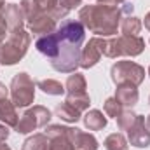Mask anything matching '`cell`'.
<instances>
[{
	"label": "cell",
	"instance_id": "obj_5",
	"mask_svg": "<svg viewBox=\"0 0 150 150\" xmlns=\"http://www.w3.org/2000/svg\"><path fill=\"white\" fill-rule=\"evenodd\" d=\"M11 98H12V103L19 108L23 107H28L30 103H33V98H35V84L33 80L30 79L28 74H18L12 82H11Z\"/></svg>",
	"mask_w": 150,
	"mask_h": 150
},
{
	"label": "cell",
	"instance_id": "obj_26",
	"mask_svg": "<svg viewBox=\"0 0 150 150\" xmlns=\"http://www.w3.org/2000/svg\"><path fill=\"white\" fill-rule=\"evenodd\" d=\"M122 112V105L117 101V98L113 96V98H108L107 101H105V113L108 115V117H119Z\"/></svg>",
	"mask_w": 150,
	"mask_h": 150
},
{
	"label": "cell",
	"instance_id": "obj_34",
	"mask_svg": "<svg viewBox=\"0 0 150 150\" xmlns=\"http://www.w3.org/2000/svg\"><path fill=\"white\" fill-rule=\"evenodd\" d=\"M149 103H150V98H149Z\"/></svg>",
	"mask_w": 150,
	"mask_h": 150
},
{
	"label": "cell",
	"instance_id": "obj_9",
	"mask_svg": "<svg viewBox=\"0 0 150 150\" xmlns=\"http://www.w3.org/2000/svg\"><path fill=\"white\" fill-rule=\"evenodd\" d=\"M105 44H107V40L100 37L91 38L80 52V67L82 68H93L101 59V56L105 54Z\"/></svg>",
	"mask_w": 150,
	"mask_h": 150
},
{
	"label": "cell",
	"instance_id": "obj_28",
	"mask_svg": "<svg viewBox=\"0 0 150 150\" xmlns=\"http://www.w3.org/2000/svg\"><path fill=\"white\" fill-rule=\"evenodd\" d=\"M7 136H9V129H7L4 124H0V143H2V142H5V140H7Z\"/></svg>",
	"mask_w": 150,
	"mask_h": 150
},
{
	"label": "cell",
	"instance_id": "obj_8",
	"mask_svg": "<svg viewBox=\"0 0 150 150\" xmlns=\"http://www.w3.org/2000/svg\"><path fill=\"white\" fill-rule=\"evenodd\" d=\"M49 120H51V112L45 107L37 105V107L30 108L28 112H25V115L19 119V122L16 126V131L21 133V134H26V133H32L35 129L47 126Z\"/></svg>",
	"mask_w": 150,
	"mask_h": 150
},
{
	"label": "cell",
	"instance_id": "obj_3",
	"mask_svg": "<svg viewBox=\"0 0 150 150\" xmlns=\"http://www.w3.org/2000/svg\"><path fill=\"white\" fill-rule=\"evenodd\" d=\"M30 45V33H26L23 28L11 32L5 44L0 45V63L2 65H16L28 51Z\"/></svg>",
	"mask_w": 150,
	"mask_h": 150
},
{
	"label": "cell",
	"instance_id": "obj_31",
	"mask_svg": "<svg viewBox=\"0 0 150 150\" xmlns=\"http://www.w3.org/2000/svg\"><path fill=\"white\" fill-rule=\"evenodd\" d=\"M0 150H11V147H9V145H5V143L2 142V143H0Z\"/></svg>",
	"mask_w": 150,
	"mask_h": 150
},
{
	"label": "cell",
	"instance_id": "obj_4",
	"mask_svg": "<svg viewBox=\"0 0 150 150\" xmlns=\"http://www.w3.org/2000/svg\"><path fill=\"white\" fill-rule=\"evenodd\" d=\"M145 49L143 38L138 35H122L119 38L107 40L105 44V56L117 58V56H138Z\"/></svg>",
	"mask_w": 150,
	"mask_h": 150
},
{
	"label": "cell",
	"instance_id": "obj_21",
	"mask_svg": "<svg viewBox=\"0 0 150 150\" xmlns=\"http://www.w3.org/2000/svg\"><path fill=\"white\" fill-rule=\"evenodd\" d=\"M82 4V0H58V9L52 12V18L58 21V19H65V16Z\"/></svg>",
	"mask_w": 150,
	"mask_h": 150
},
{
	"label": "cell",
	"instance_id": "obj_17",
	"mask_svg": "<svg viewBox=\"0 0 150 150\" xmlns=\"http://www.w3.org/2000/svg\"><path fill=\"white\" fill-rule=\"evenodd\" d=\"M0 120L12 127H16L19 122V117L16 113V105L12 101H9L7 98L0 100Z\"/></svg>",
	"mask_w": 150,
	"mask_h": 150
},
{
	"label": "cell",
	"instance_id": "obj_27",
	"mask_svg": "<svg viewBox=\"0 0 150 150\" xmlns=\"http://www.w3.org/2000/svg\"><path fill=\"white\" fill-rule=\"evenodd\" d=\"M126 0H98V5H107V7H117L124 4Z\"/></svg>",
	"mask_w": 150,
	"mask_h": 150
},
{
	"label": "cell",
	"instance_id": "obj_33",
	"mask_svg": "<svg viewBox=\"0 0 150 150\" xmlns=\"http://www.w3.org/2000/svg\"><path fill=\"white\" fill-rule=\"evenodd\" d=\"M149 75H150V68H149Z\"/></svg>",
	"mask_w": 150,
	"mask_h": 150
},
{
	"label": "cell",
	"instance_id": "obj_12",
	"mask_svg": "<svg viewBox=\"0 0 150 150\" xmlns=\"http://www.w3.org/2000/svg\"><path fill=\"white\" fill-rule=\"evenodd\" d=\"M35 47H37L38 52H42L49 59H54L58 56V49H59V35H58V32L38 37L37 42H35Z\"/></svg>",
	"mask_w": 150,
	"mask_h": 150
},
{
	"label": "cell",
	"instance_id": "obj_23",
	"mask_svg": "<svg viewBox=\"0 0 150 150\" xmlns=\"http://www.w3.org/2000/svg\"><path fill=\"white\" fill-rule=\"evenodd\" d=\"M47 143V134H33L23 143V150H45Z\"/></svg>",
	"mask_w": 150,
	"mask_h": 150
},
{
	"label": "cell",
	"instance_id": "obj_6",
	"mask_svg": "<svg viewBox=\"0 0 150 150\" xmlns=\"http://www.w3.org/2000/svg\"><path fill=\"white\" fill-rule=\"evenodd\" d=\"M87 89V84H86V79L80 74H74L68 77L67 84H65V91H67V103L74 105L77 110L84 112L86 108H89V96L86 93Z\"/></svg>",
	"mask_w": 150,
	"mask_h": 150
},
{
	"label": "cell",
	"instance_id": "obj_13",
	"mask_svg": "<svg viewBox=\"0 0 150 150\" xmlns=\"http://www.w3.org/2000/svg\"><path fill=\"white\" fill-rule=\"evenodd\" d=\"M68 138L72 142L77 150H96L98 149V140L89 134V133H84L77 127H70V133H68Z\"/></svg>",
	"mask_w": 150,
	"mask_h": 150
},
{
	"label": "cell",
	"instance_id": "obj_29",
	"mask_svg": "<svg viewBox=\"0 0 150 150\" xmlns=\"http://www.w3.org/2000/svg\"><path fill=\"white\" fill-rule=\"evenodd\" d=\"M7 94H9V91H7V87L0 82V100H4V98H7Z\"/></svg>",
	"mask_w": 150,
	"mask_h": 150
},
{
	"label": "cell",
	"instance_id": "obj_1",
	"mask_svg": "<svg viewBox=\"0 0 150 150\" xmlns=\"http://www.w3.org/2000/svg\"><path fill=\"white\" fill-rule=\"evenodd\" d=\"M56 32L59 35V49L58 56L51 59V67L56 72L72 74L80 67V45L86 37L84 25L77 19H63Z\"/></svg>",
	"mask_w": 150,
	"mask_h": 150
},
{
	"label": "cell",
	"instance_id": "obj_11",
	"mask_svg": "<svg viewBox=\"0 0 150 150\" xmlns=\"http://www.w3.org/2000/svg\"><path fill=\"white\" fill-rule=\"evenodd\" d=\"M127 138L131 142V145L138 147V149H145L150 145V131L145 124V117L136 115L134 124L127 129Z\"/></svg>",
	"mask_w": 150,
	"mask_h": 150
},
{
	"label": "cell",
	"instance_id": "obj_30",
	"mask_svg": "<svg viewBox=\"0 0 150 150\" xmlns=\"http://www.w3.org/2000/svg\"><path fill=\"white\" fill-rule=\"evenodd\" d=\"M145 28L150 32V12L147 14V18H145Z\"/></svg>",
	"mask_w": 150,
	"mask_h": 150
},
{
	"label": "cell",
	"instance_id": "obj_16",
	"mask_svg": "<svg viewBox=\"0 0 150 150\" xmlns=\"http://www.w3.org/2000/svg\"><path fill=\"white\" fill-rule=\"evenodd\" d=\"M4 19H5L7 28L11 32L21 30L23 28V23H25V16H23L21 7L16 5V4H7L5 5V11H4Z\"/></svg>",
	"mask_w": 150,
	"mask_h": 150
},
{
	"label": "cell",
	"instance_id": "obj_32",
	"mask_svg": "<svg viewBox=\"0 0 150 150\" xmlns=\"http://www.w3.org/2000/svg\"><path fill=\"white\" fill-rule=\"evenodd\" d=\"M145 124H147V127H149V129H150V115H149V117H147V120H145Z\"/></svg>",
	"mask_w": 150,
	"mask_h": 150
},
{
	"label": "cell",
	"instance_id": "obj_24",
	"mask_svg": "<svg viewBox=\"0 0 150 150\" xmlns=\"http://www.w3.org/2000/svg\"><path fill=\"white\" fill-rule=\"evenodd\" d=\"M105 149L107 150H127V142L120 133H113L105 140Z\"/></svg>",
	"mask_w": 150,
	"mask_h": 150
},
{
	"label": "cell",
	"instance_id": "obj_10",
	"mask_svg": "<svg viewBox=\"0 0 150 150\" xmlns=\"http://www.w3.org/2000/svg\"><path fill=\"white\" fill-rule=\"evenodd\" d=\"M68 133H70V127H67V126L45 127V134H47V138H51L45 150H75V147L68 138Z\"/></svg>",
	"mask_w": 150,
	"mask_h": 150
},
{
	"label": "cell",
	"instance_id": "obj_19",
	"mask_svg": "<svg viewBox=\"0 0 150 150\" xmlns=\"http://www.w3.org/2000/svg\"><path fill=\"white\" fill-rule=\"evenodd\" d=\"M80 110H77L74 105H70V103H61V105H58L56 107V115L61 119V120H65V122H77L79 119H80Z\"/></svg>",
	"mask_w": 150,
	"mask_h": 150
},
{
	"label": "cell",
	"instance_id": "obj_14",
	"mask_svg": "<svg viewBox=\"0 0 150 150\" xmlns=\"http://www.w3.org/2000/svg\"><path fill=\"white\" fill-rule=\"evenodd\" d=\"M117 86H119L117 87V93H115L117 101L122 107H126V108H133L138 103V96H140L136 86H133L129 82H122V84H117Z\"/></svg>",
	"mask_w": 150,
	"mask_h": 150
},
{
	"label": "cell",
	"instance_id": "obj_22",
	"mask_svg": "<svg viewBox=\"0 0 150 150\" xmlns=\"http://www.w3.org/2000/svg\"><path fill=\"white\" fill-rule=\"evenodd\" d=\"M120 30H122L124 35H138L140 30H142V21L138 18L127 16L126 19L120 21Z\"/></svg>",
	"mask_w": 150,
	"mask_h": 150
},
{
	"label": "cell",
	"instance_id": "obj_15",
	"mask_svg": "<svg viewBox=\"0 0 150 150\" xmlns=\"http://www.w3.org/2000/svg\"><path fill=\"white\" fill-rule=\"evenodd\" d=\"M28 28L33 35L44 37V35H49L56 30V19L51 14H42V16H37L33 21L28 23Z\"/></svg>",
	"mask_w": 150,
	"mask_h": 150
},
{
	"label": "cell",
	"instance_id": "obj_7",
	"mask_svg": "<svg viewBox=\"0 0 150 150\" xmlns=\"http://www.w3.org/2000/svg\"><path fill=\"white\" fill-rule=\"evenodd\" d=\"M110 74L115 84L129 82L133 86H140L145 79V68L136 65L134 61H117L112 67Z\"/></svg>",
	"mask_w": 150,
	"mask_h": 150
},
{
	"label": "cell",
	"instance_id": "obj_25",
	"mask_svg": "<svg viewBox=\"0 0 150 150\" xmlns=\"http://www.w3.org/2000/svg\"><path fill=\"white\" fill-rule=\"evenodd\" d=\"M134 120H136V113L131 112V110H122L120 115L117 117V126L120 131H127L134 124Z\"/></svg>",
	"mask_w": 150,
	"mask_h": 150
},
{
	"label": "cell",
	"instance_id": "obj_2",
	"mask_svg": "<svg viewBox=\"0 0 150 150\" xmlns=\"http://www.w3.org/2000/svg\"><path fill=\"white\" fill-rule=\"evenodd\" d=\"M120 7L107 5H86L79 12V21L96 35H113L120 21Z\"/></svg>",
	"mask_w": 150,
	"mask_h": 150
},
{
	"label": "cell",
	"instance_id": "obj_18",
	"mask_svg": "<svg viewBox=\"0 0 150 150\" xmlns=\"http://www.w3.org/2000/svg\"><path fill=\"white\" fill-rule=\"evenodd\" d=\"M84 124L91 131H100L107 126V117L100 110H91V112H87L84 115Z\"/></svg>",
	"mask_w": 150,
	"mask_h": 150
},
{
	"label": "cell",
	"instance_id": "obj_20",
	"mask_svg": "<svg viewBox=\"0 0 150 150\" xmlns=\"http://www.w3.org/2000/svg\"><path fill=\"white\" fill-rule=\"evenodd\" d=\"M38 89H42L45 94H52V96H58V94H63L65 93V87L61 86V82L54 80V79H42L37 82Z\"/></svg>",
	"mask_w": 150,
	"mask_h": 150
}]
</instances>
